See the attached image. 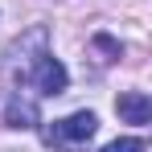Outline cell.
Listing matches in <instances>:
<instances>
[{"mask_svg": "<svg viewBox=\"0 0 152 152\" xmlns=\"http://www.w3.org/2000/svg\"><path fill=\"white\" fill-rule=\"evenodd\" d=\"M95 111H74V115H66V119H58V124L45 132V140L50 144H86L91 136H95Z\"/></svg>", "mask_w": 152, "mask_h": 152, "instance_id": "cell-1", "label": "cell"}, {"mask_svg": "<svg viewBox=\"0 0 152 152\" xmlns=\"http://www.w3.org/2000/svg\"><path fill=\"white\" fill-rule=\"evenodd\" d=\"M33 86L41 95H62L70 86V74H66V66L53 53H37V62H33Z\"/></svg>", "mask_w": 152, "mask_h": 152, "instance_id": "cell-2", "label": "cell"}, {"mask_svg": "<svg viewBox=\"0 0 152 152\" xmlns=\"http://www.w3.org/2000/svg\"><path fill=\"white\" fill-rule=\"evenodd\" d=\"M115 111H119L124 124H148L152 119V99L144 91H124V95L115 99Z\"/></svg>", "mask_w": 152, "mask_h": 152, "instance_id": "cell-3", "label": "cell"}, {"mask_svg": "<svg viewBox=\"0 0 152 152\" xmlns=\"http://www.w3.org/2000/svg\"><path fill=\"white\" fill-rule=\"evenodd\" d=\"M4 124L12 127V132H29V127H37V107L29 99H8V107H4Z\"/></svg>", "mask_w": 152, "mask_h": 152, "instance_id": "cell-4", "label": "cell"}, {"mask_svg": "<svg viewBox=\"0 0 152 152\" xmlns=\"http://www.w3.org/2000/svg\"><path fill=\"white\" fill-rule=\"evenodd\" d=\"M103 152H144V140H111Z\"/></svg>", "mask_w": 152, "mask_h": 152, "instance_id": "cell-5", "label": "cell"}, {"mask_svg": "<svg viewBox=\"0 0 152 152\" xmlns=\"http://www.w3.org/2000/svg\"><path fill=\"white\" fill-rule=\"evenodd\" d=\"M95 45H99V50H107V53H119V45H115L111 37H95Z\"/></svg>", "mask_w": 152, "mask_h": 152, "instance_id": "cell-6", "label": "cell"}]
</instances>
